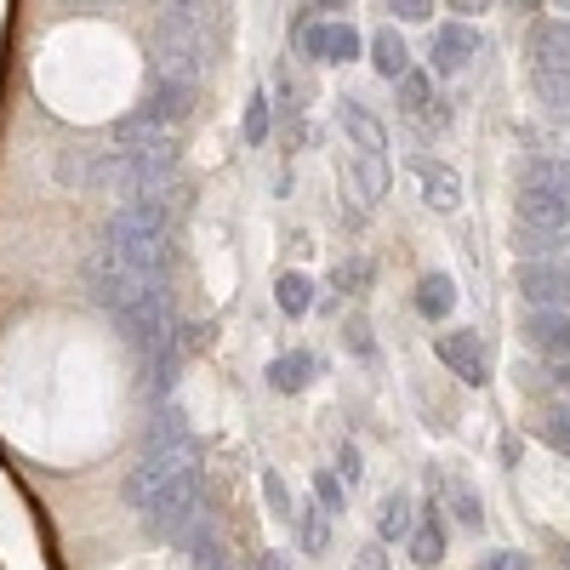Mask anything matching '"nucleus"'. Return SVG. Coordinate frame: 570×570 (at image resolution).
<instances>
[{"label": "nucleus", "mask_w": 570, "mask_h": 570, "mask_svg": "<svg viewBox=\"0 0 570 570\" xmlns=\"http://www.w3.org/2000/svg\"><path fill=\"white\" fill-rule=\"evenodd\" d=\"M109 320L120 325V337L131 343L137 360H149L160 343H171L177 331V297H171V274H137L120 303L109 308Z\"/></svg>", "instance_id": "1"}, {"label": "nucleus", "mask_w": 570, "mask_h": 570, "mask_svg": "<svg viewBox=\"0 0 570 570\" xmlns=\"http://www.w3.org/2000/svg\"><path fill=\"white\" fill-rule=\"evenodd\" d=\"M212 58V29L206 23H188L177 12H160L155 35H149V63L155 80H200Z\"/></svg>", "instance_id": "2"}, {"label": "nucleus", "mask_w": 570, "mask_h": 570, "mask_svg": "<svg viewBox=\"0 0 570 570\" xmlns=\"http://www.w3.org/2000/svg\"><path fill=\"white\" fill-rule=\"evenodd\" d=\"M292 46L308 63H354L360 58V29L354 23H314L308 7L292 18Z\"/></svg>", "instance_id": "3"}, {"label": "nucleus", "mask_w": 570, "mask_h": 570, "mask_svg": "<svg viewBox=\"0 0 570 570\" xmlns=\"http://www.w3.org/2000/svg\"><path fill=\"white\" fill-rule=\"evenodd\" d=\"M434 354H440V365H445L451 376H462L468 389H485V383H491V360H485L480 331H440Z\"/></svg>", "instance_id": "4"}, {"label": "nucleus", "mask_w": 570, "mask_h": 570, "mask_svg": "<svg viewBox=\"0 0 570 570\" xmlns=\"http://www.w3.org/2000/svg\"><path fill=\"white\" fill-rule=\"evenodd\" d=\"M525 58H531V75L570 69V18H531V29H525Z\"/></svg>", "instance_id": "5"}, {"label": "nucleus", "mask_w": 570, "mask_h": 570, "mask_svg": "<svg viewBox=\"0 0 570 570\" xmlns=\"http://www.w3.org/2000/svg\"><path fill=\"white\" fill-rule=\"evenodd\" d=\"M473 52H480V35H473V23L451 18L445 29H434V46H428V75L451 80V75H462V69H468V58H473Z\"/></svg>", "instance_id": "6"}, {"label": "nucleus", "mask_w": 570, "mask_h": 570, "mask_svg": "<svg viewBox=\"0 0 570 570\" xmlns=\"http://www.w3.org/2000/svg\"><path fill=\"white\" fill-rule=\"evenodd\" d=\"M519 292H525L531 308H570V268L519 263Z\"/></svg>", "instance_id": "7"}, {"label": "nucleus", "mask_w": 570, "mask_h": 570, "mask_svg": "<svg viewBox=\"0 0 570 570\" xmlns=\"http://www.w3.org/2000/svg\"><path fill=\"white\" fill-rule=\"evenodd\" d=\"M405 553H411L416 570H434V564L445 559V508H440V497L416 513V525H411V537H405Z\"/></svg>", "instance_id": "8"}, {"label": "nucleus", "mask_w": 570, "mask_h": 570, "mask_svg": "<svg viewBox=\"0 0 570 570\" xmlns=\"http://www.w3.org/2000/svg\"><path fill=\"white\" fill-rule=\"evenodd\" d=\"M513 252H519V263L570 268V228H531V223H513Z\"/></svg>", "instance_id": "9"}, {"label": "nucleus", "mask_w": 570, "mask_h": 570, "mask_svg": "<svg viewBox=\"0 0 570 570\" xmlns=\"http://www.w3.org/2000/svg\"><path fill=\"white\" fill-rule=\"evenodd\" d=\"M142 104H149L171 131H183L188 120H195V109H200V80H155V91Z\"/></svg>", "instance_id": "10"}, {"label": "nucleus", "mask_w": 570, "mask_h": 570, "mask_svg": "<svg viewBox=\"0 0 570 570\" xmlns=\"http://www.w3.org/2000/svg\"><path fill=\"white\" fill-rule=\"evenodd\" d=\"M513 217H519V223H531V228H564V223H570V206H564L559 195H548L542 183L519 177V195H513Z\"/></svg>", "instance_id": "11"}, {"label": "nucleus", "mask_w": 570, "mask_h": 570, "mask_svg": "<svg viewBox=\"0 0 570 570\" xmlns=\"http://www.w3.org/2000/svg\"><path fill=\"white\" fill-rule=\"evenodd\" d=\"M400 109L411 115V120H434V126H445L451 120V109L434 98V75H422V69H405L400 80Z\"/></svg>", "instance_id": "12"}, {"label": "nucleus", "mask_w": 570, "mask_h": 570, "mask_svg": "<svg viewBox=\"0 0 570 570\" xmlns=\"http://www.w3.org/2000/svg\"><path fill=\"white\" fill-rule=\"evenodd\" d=\"M525 337H531L537 354H548V360H570V308H531Z\"/></svg>", "instance_id": "13"}, {"label": "nucleus", "mask_w": 570, "mask_h": 570, "mask_svg": "<svg viewBox=\"0 0 570 570\" xmlns=\"http://www.w3.org/2000/svg\"><path fill=\"white\" fill-rule=\"evenodd\" d=\"M263 376H268V389H274V394H303L314 376H320V360H314L308 348H292V354H274Z\"/></svg>", "instance_id": "14"}, {"label": "nucleus", "mask_w": 570, "mask_h": 570, "mask_svg": "<svg viewBox=\"0 0 570 570\" xmlns=\"http://www.w3.org/2000/svg\"><path fill=\"white\" fill-rule=\"evenodd\" d=\"M195 434H188V422L177 411H160L155 428H149V445H142V456H195Z\"/></svg>", "instance_id": "15"}, {"label": "nucleus", "mask_w": 570, "mask_h": 570, "mask_svg": "<svg viewBox=\"0 0 570 570\" xmlns=\"http://www.w3.org/2000/svg\"><path fill=\"white\" fill-rule=\"evenodd\" d=\"M411 171L422 177L428 206H434V212H456V206H462V177H456L451 166H440V160H411Z\"/></svg>", "instance_id": "16"}, {"label": "nucleus", "mask_w": 570, "mask_h": 570, "mask_svg": "<svg viewBox=\"0 0 570 570\" xmlns=\"http://www.w3.org/2000/svg\"><path fill=\"white\" fill-rule=\"evenodd\" d=\"M274 303H279L285 320H308L314 303H320V292H314V279H308L303 268H285V274L274 279Z\"/></svg>", "instance_id": "17"}, {"label": "nucleus", "mask_w": 570, "mask_h": 570, "mask_svg": "<svg viewBox=\"0 0 570 570\" xmlns=\"http://www.w3.org/2000/svg\"><path fill=\"white\" fill-rule=\"evenodd\" d=\"M451 308H456V279L440 274V268H434V274H422V279H416V314H422V320H434V325H445Z\"/></svg>", "instance_id": "18"}, {"label": "nucleus", "mask_w": 570, "mask_h": 570, "mask_svg": "<svg viewBox=\"0 0 570 570\" xmlns=\"http://www.w3.org/2000/svg\"><path fill=\"white\" fill-rule=\"evenodd\" d=\"M411 525H416L411 497H405V491H389V497H383V508H376V542L394 548V542H405V537H411Z\"/></svg>", "instance_id": "19"}, {"label": "nucleus", "mask_w": 570, "mask_h": 570, "mask_svg": "<svg viewBox=\"0 0 570 570\" xmlns=\"http://www.w3.org/2000/svg\"><path fill=\"white\" fill-rule=\"evenodd\" d=\"M440 508L456 513L462 531H480V525H485V502H480V491H473L468 480H445V485H440Z\"/></svg>", "instance_id": "20"}, {"label": "nucleus", "mask_w": 570, "mask_h": 570, "mask_svg": "<svg viewBox=\"0 0 570 570\" xmlns=\"http://www.w3.org/2000/svg\"><path fill=\"white\" fill-rule=\"evenodd\" d=\"M371 63H376V75H389V80H400L411 69V46L400 40V29H376L371 35Z\"/></svg>", "instance_id": "21"}, {"label": "nucleus", "mask_w": 570, "mask_h": 570, "mask_svg": "<svg viewBox=\"0 0 570 570\" xmlns=\"http://www.w3.org/2000/svg\"><path fill=\"white\" fill-rule=\"evenodd\" d=\"M292 519H297V542H303V553L320 559V553L331 548V513H325L320 502H308V508H297Z\"/></svg>", "instance_id": "22"}, {"label": "nucleus", "mask_w": 570, "mask_h": 570, "mask_svg": "<svg viewBox=\"0 0 570 570\" xmlns=\"http://www.w3.org/2000/svg\"><path fill=\"white\" fill-rule=\"evenodd\" d=\"M519 177L542 183L548 195H559V200L570 206V160H559V155H531V160H525V171H519Z\"/></svg>", "instance_id": "23"}, {"label": "nucleus", "mask_w": 570, "mask_h": 570, "mask_svg": "<svg viewBox=\"0 0 570 570\" xmlns=\"http://www.w3.org/2000/svg\"><path fill=\"white\" fill-rule=\"evenodd\" d=\"M274 131V98L257 86L252 98H246V120H240V137H246V149H263V137Z\"/></svg>", "instance_id": "24"}, {"label": "nucleus", "mask_w": 570, "mask_h": 570, "mask_svg": "<svg viewBox=\"0 0 570 570\" xmlns=\"http://www.w3.org/2000/svg\"><path fill=\"white\" fill-rule=\"evenodd\" d=\"M537 86V104L548 115H570V69H553V75H531Z\"/></svg>", "instance_id": "25"}, {"label": "nucleus", "mask_w": 570, "mask_h": 570, "mask_svg": "<svg viewBox=\"0 0 570 570\" xmlns=\"http://www.w3.org/2000/svg\"><path fill=\"white\" fill-rule=\"evenodd\" d=\"M371 279H376V263L371 257H348V263H337V274H331V285H337L343 297H365Z\"/></svg>", "instance_id": "26"}, {"label": "nucleus", "mask_w": 570, "mask_h": 570, "mask_svg": "<svg viewBox=\"0 0 570 570\" xmlns=\"http://www.w3.org/2000/svg\"><path fill=\"white\" fill-rule=\"evenodd\" d=\"M314 502L337 519V513H348V485H343L331 468H314Z\"/></svg>", "instance_id": "27"}, {"label": "nucleus", "mask_w": 570, "mask_h": 570, "mask_svg": "<svg viewBox=\"0 0 570 570\" xmlns=\"http://www.w3.org/2000/svg\"><path fill=\"white\" fill-rule=\"evenodd\" d=\"M343 343H348V354H354V360H365V365L376 360V337H371V320H365L360 308H354V314L343 320Z\"/></svg>", "instance_id": "28"}, {"label": "nucleus", "mask_w": 570, "mask_h": 570, "mask_svg": "<svg viewBox=\"0 0 570 570\" xmlns=\"http://www.w3.org/2000/svg\"><path fill=\"white\" fill-rule=\"evenodd\" d=\"M542 440L553 445V451H564L570 456V405H553V411H542Z\"/></svg>", "instance_id": "29"}, {"label": "nucleus", "mask_w": 570, "mask_h": 570, "mask_svg": "<svg viewBox=\"0 0 570 570\" xmlns=\"http://www.w3.org/2000/svg\"><path fill=\"white\" fill-rule=\"evenodd\" d=\"M331 473H337V480H343L348 491L365 480V456H360V445H354V440H343V445H337V468H331Z\"/></svg>", "instance_id": "30"}, {"label": "nucleus", "mask_w": 570, "mask_h": 570, "mask_svg": "<svg viewBox=\"0 0 570 570\" xmlns=\"http://www.w3.org/2000/svg\"><path fill=\"white\" fill-rule=\"evenodd\" d=\"M263 497H268V508H274V519H292L297 508H292V491H285V480L274 468H263Z\"/></svg>", "instance_id": "31"}, {"label": "nucleus", "mask_w": 570, "mask_h": 570, "mask_svg": "<svg viewBox=\"0 0 570 570\" xmlns=\"http://www.w3.org/2000/svg\"><path fill=\"white\" fill-rule=\"evenodd\" d=\"M383 12H394L400 23H428L434 18V0H383Z\"/></svg>", "instance_id": "32"}, {"label": "nucleus", "mask_w": 570, "mask_h": 570, "mask_svg": "<svg viewBox=\"0 0 570 570\" xmlns=\"http://www.w3.org/2000/svg\"><path fill=\"white\" fill-rule=\"evenodd\" d=\"M166 12H177V18H188V23H206V29H212L217 0H166Z\"/></svg>", "instance_id": "33"}, {"label": "nucleus", "mask_w": 570, "mask_h": 570, "mask_svg": "<svg viewBox=\"0 0 570 570\" xmlns=\"http://www.w3.org/2000/svg\"><path fill=\"white\" fill-rule=\"evenodd\" d=\"M480 570H531V559L519 553V548H491V553L480 559Z\"/></svg>", "instance_id": "34"}, {"label": "nucleus", "mask_w": 570, "mask_h": 570, "mask_svg": "<svg viewBox=\"0 0 570 570\" xmlns=\"http://www.w3.org/2000/svg\"><path fill=\"white\" fill-rule=\"evenodd\" d=\"M542 137H548V142H553V149H559V160H570V115H553Z\"/></svg>", "instance_id": "35"}, {"label": "nucleus", "mask_w": 570, "mask_h": 570, "mask_svg": "<svg viewBox=\"0 0 570 570\" xmlns=\"http://www.w3.org/2000/svg\"><path fill=\"white\" fill-rule=\"evenodd\" d=\"M354 570H389V553H383V542L360 548V553H354Z\"/></svg>", "instance_id": "36"}, {"label": "nucleus", "mask_w": 570, "mask_h": 570, "mask_svg": "<svg viewBox=\"0 0 570 570\" xmlns=\"http://www.w3.org/2000/svg\"><path fill=\"white\" fill-rule=\"evenodd\" d=\"M445 7L468 23V18H480V12H491V0H445Z\"/></svg>", "instance_id": "37"}, {"label": "nucleus", "mask_w": 570, "mask_h": 570, "mask_svg": "<svg viewBox=\"0 0 570 570\" xmlns=\"http://www.w3.org/2000/svg\"><path fill=\"white\" fill-rule=\"evenodd\" d=\"M257 570H292V564H285V553L268 548V553H257Z\"/></svg>", "instance_id": "38"}, {"label": "nucleus", "mask_w": 570, "mask_h": 570, "mask_svg": "<svg viewBox=\"0 0 570 570\" xmlns=\"http://www.w3.org/2000/svg\"><path fill=\"white\" fill-rule=\"evenodd\" d=\"M314 12H343V7H354V0H308Z\"/></svg>", "instance_id": "39"}, {"label": "nucleus", "mask_w": 570, "mask_h": 570, "mask_svg": "<svg viewBox=\"0 0 570 570\" xmlns=\"http://www.w3.org/2000/svg\"><path fill=\"white\" fill-rule=\"evenodd\" d=\"M513 7H519V12H531V18H537V12H542V0H513Z\"/></svg>", "instance_id": "40"}, {"label": "nucleus", "mask_w": 570, "mask_h": 570, "mask_svg": "<svg viewBox=\"0 0 570 570\" xmlns=\"http://www.w3.org/2000/svg\"><path fill=\"white\" fill-rule=\"evenodd\" d=\"M553 376H559V389H564V394H570V360H564V365H559V371H553Z\"/></svg>", "instance_id": "41"}, {"label": "nucleus", "mask_w": 570, "mask_h": 570, "mask_svg": "<svg viewBox=\"0 0 570 570\" xmlns=\"http://www.w3.org/2000/svg\"><path fill=\"white\" fill-rule=\"evenodd\" d=\"M206 570H234V564H228V559H217V564H206Z\"/></svg>", "instance_id": "42"}, {"label": "nucleus", "mask_w": 570, "mask_h": 570, "mask_svg": "<svg viewBox=\"0 0 570 570\" xmlns=\"http://www.w3.org/2000/svg\"><path fill=\"white\" fill-rule=\"evenodd\" d=\"M559 7H564V12H570V0H559Z\"/></svg>", "instance_id": "43"}]
</instances>
